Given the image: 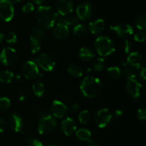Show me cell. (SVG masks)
Masks as SVG:
<instances>
[{"instance_id": "6da1fadb", "label": "cell", "mask_w": 146, "mask_h": 146, "mask_svg": "<svg viewBox=\"0 0 146 146\" xmlns=\"http://www.w3.org/2000/svg\"><path fill=\"white\" fill-rule=\"evenodd\" d=\"M36 19L38 25L43 29L53 28L56 24L58 14L54 8L50 6H40L36 11Z\"/></svg>"}, {"instance_id": "7a4b0ae2", "label": "cell", "mask_w": 146, "mask_h": 146, "mask_svg": "<svg viewBox=\"0 0 146 146\" xmlns=\"http://www.w3.org/2000/svg\"><path fill=\"white\" fill-rule=\"evenodd\" d=\"M80 89L84 96L88 98H94L102 92L103 84L98 78L86 76L81 81Z\"/></svg>"}, {"instance_id": "3957f363", "label": "cell", "mask_w": 146, "mask_h": 146, "mask_svg": "<svg viewBox=\"0 0 146 146\" xmlns=\"http://www.w3.org/2000/svg\"><path fill=\"white\" fill-rule=\"evenodd\" d=\"M96 51L101 56H108L115 51V45L114 41L107 36H101L96 39Z\"/></svg>"}, {"instance_id": "277c9868", "label": "cell", "mask_w": 146, "mask_h": 146, "mask_svg": "<svg viewBox=\"0 0 146 146\" xmlns=\"http://www.w3.org/2000/svg\"><path fill=\"white\" fill-rule=\"evenodd\" d=\"M57 125V121L50 114L41 117L38 123V132L41 135H46L52 132Z\"/></svg>"}, {"instance_id": "5b68a950", "label": "cell", "mask_w": 146, "mask_h": 146, "mask_svg": "<svg viewBox=\"0 0 146 146\" xmlns=\"http://www.w3.org/2000/svg\"><path fill=\"white\" fill-rule=\"evenodd\" d=\"M14 9L10 0H0V20L5 22L10 21L14 17Z\"/></svg>"}, {"instance_id": "8992f818", "label": "cell", "mask_w": 146, "mask_h": 146, "mask_svg": "<svg viewBox=\"0 0 146 146\" xmlns=\"http://www.w3.org/2000/svg\"><path fill=\"white\" fill-rule=\"evenodd\" d=\"M112 117V114L108 108H101L97 111L94 121L98 128H104L110 123Z\"/></svg>"}, {"instance_id": "52a82bcc", "label": "cell", "mask_w": 146, "mask_h": 146, "mask_svg": "<svg viewBox=\"0 0 146 146\" xmlns=\"http://www.w3.org/2000/svg\"><path fill=\"white\" fill-rule=\"evenodd\" d=\"M36 64L37 66L45 71H51L55 68V61L50 54L44 53L40 54L36 58Z\"/></svg>"}, {"instance_id": "ba28073f", "label": "cell", "mask_w": 146, "mask_h": 146, "mask_svg": "<svg viewBox=\"0 0 146 146\" xmlns=\"http://www.w3.org/2000/svg\"><path fill=\"white\" fill-rule=\"evenodd\" d=\"M18 54L17 51L11 47H6L3 48L0 54V61L4 65H13L17 61Z\"/></svg>"}, {"instance_id": "9c48e42d", "label": "cell", "mask_w": 146, "mask_h": 146, "mask_svg": "<svg viewBox=\"0 0 146 146\" xmlns=\"http://www.w3.org/2000/svg\"><path fill=\"white\" fill-rule=\"evenodd\" d=\"M21 71L24 78L29 80L36 78L39 74L38 66L33 61H27L25 62L23 65Z\"/></svg>"}, {"instance_id": "30bf717a", "label": "cell", "mask_w": 146, "mask_h": 146, "mask_svg": "<svg viewBox=\"0 0 146 146\" xmlns=\"http://www.w3.org/2000/svg\"><path fill=\"white\" fill-rule=\"evenodd\" d=\"M110 29L113 31L118 36L123 38H127L133 35V29L131 25L128 24L121 23L117 25L110 27Z\"/></svg>"}, {"instance_id": "8fae6325", "label": "cell", "mask_w": 146, "mask_h": 146, "mask_svg": "<svg viewBox=\"0 0 146 146\" xmlns=\"http://www.w3.org/2000/svg\"><path fill=\"white\" fill-rule=\"evenodd\" d=\"M76 11L78 19H81V21H86L92 16L93 6L90 2L82 3L76 7Z\"/></svg>"}, {"instance_id": "7c38bea8", "label": "cell", "mask_w": 146, "mask_h": 146, "mask_svg": "<svg viewBox=\"0 0 146 146\" xmlns=\"http://www.w3.org/2000/svg\"><path fill=\"white\" fill-rule=\"evenodd\" d=\"M56 11L61 16H65L73 12L74 8V1L72 0H56Z\"/></svg>"}, {"instance_id": "4fadbf2b", "label": "cell", "mask_w": 146, "mask_h": 146, "mask_svg": "<svg viewBox=\"0 0 146 146\" xmlns=\"http://www.w3.org/2000/svg\"><path fill=\"white\" fill-rule=\"evenodd\" d=\"M142 84L136 79H128L126 84V90L131 97L133 98H139L141 96L142 91Z\"/></svg>"}, {"instance_id": "5bb4252c", "label": "cell", "mask_w": 146, "mask_h": 146, "mask_svg": "<svg viewBox=\"0 0 146 146\" xmlns=\"http://www.w3.org/2000/svg\"><path fill=\"white\" fill-rule=\"evenodd\" d=\"M51 109L53 116L58 118H64L68 113V108L66 106V105L58 100L53 101Z\"/></svg>"}, {"instance_id": "9a60e30c", "label": "cell", "mask_w": 146, "mask_h": 146, "mask_svg": "<svg viewBox=\"0 0 146 146\" xmlns=\"http://www.w3.org/2000/svg\"><path fill=\"white\" fill-rule=\"evenodd\" d=\"M9 125L10 128L17 133H24V123L21 115L13 113L9 117Z\"/></svg>"}, {"instance_id": "2e32d148", "label": "cell", "mask_w": 146, "mask_h": 146, "mask_svg": "<svg viewBox=\"0 0 146 146\" xmlns=\"http://www.w3.org/2000/svg\"><path fill=\"white\" fill-rule=\"evenodd\" d=\"M143 56L139 52L133 51L128 54L126 61H124V63H122V66L129 64V65L135 67V68H140L143 66Z\"/></svg>"}, {"instance_id": "e0dca14e", "label": "cell", "mask_w": 146, "mask_h": 146, "mask_svg": "<svg viewBox=\"0 0 146 146\" xmlns=\"http://www.w3.org/2000/svg\"><path fill=\"white\" fill-rule=\"evenodd\" d=\"M61 129L64 135L66 136H71L76 131V123L72 118L67 117L61 121Z\"/></svg>"}, {"instance_id": "ac0fdd59", "label": "cell", "mask_w": 146, "mask_h": 146, "mask_svg": "<svg viewBox=\"0 0 146 146\" xmlns=\"http://www.w3.org/2000/svg\"><path fill=\"white\" fill-rule=\"evenodd\" d=\"M52 31L54 36L60 40H64L68 38L70 34L68 27L60 23H56L54 26Z\"/></svg>"}, {"instance_id": "d6986e66", "label": "cell", "mask_w": 146, "mask_h": 146, "mask_svg": "<svg viewBox=\"0 0 146 146\" xmlns=\"http://www.w3.org/2000/svg\"><path fill=\"white\" fill-rule=\"evenodd\" d=\"M105 29V21L103 19H98L93 21L88 24V29L90 32L94 35H97L103 32Z\"/></svg>"}, {"instance_id": "ffe728a7", "label": "cell", "mask_w": 146, "mask_h": 146, "mask_svg": "<svg viewBox=\"0 0 146 146\" xmlns=\"http://www.w3.org/2000/svg\"><path fill=\"white\" fill-rule=\"evenodd\" d=\"M78 19L76 15L74 14H67L65 16H58V20H57L56 23H60V24H63L64 25L67 26H74L78 24Z\"/></svg>"}, {"instance_id": "44dd1931", "label": "cell", "mask_w": 146, "mask_h": 146, "mask_svg": "<svg viewBox=\"0 0 146 146\" xmlns=\"http://www.w3.org/2000/svg\"><path fill=\"white\" fill-rule=\"evenodd\" d=\"M78 56L82 61H91L95 57V53L91 48L88 47H82L78 51Z\"/></svg>"}, {"instance_id": "7402d4cb", "label": "cell", "mask_w": 146, "mask_h": 146, "mask_svg": "<svg viewBox=\"0 0 146 146\" xmlns=\"http://www.w3.org/2000/svg\"><path fill=\"white\" fill-rule=\"evenodd\" d=\"M76 136L79 141L88 142V141L91 140L92 134L91 131L87 128H80L76 131Z\"/></svg>"}, {"instance_id": "603a6c76", "label": "cell", "mask_w": 146, "mask_h": 146, "mask_svg": "<svg viewBox=\"0 0 146 146\" xmlns=\"http://www.w3.org/2000/svg\"><path fill=\"white\" fill-rule=\"evenodd\" d=\"M67 71L74 78H81L84 75V70L80 66L76 64H71L68 67Z\"/></svg>"}, {"instance_id": "cb8c5ba5", "label": "cell", "mask_w": 146, "mask_h": 146, "mask_svg": "<svg viewBox=\"0 0 146 146\" xmlns=\"http://www.w3.org/2000/svg\"><path fill=\"white\" fill-rule=\"evenodd\" d=\"M14 78V74L12 71L4 70L0 71V83L4 84H9Z\"/></svg>"}, {"instance_id": "d4e9b609", "label": "cell", "mask_w": 146, "mask_h": 146, "mask_svg": "<svg viewBox=\"0 0 146 146\" xmlns=\"http://www.w3.org/2000/svg\"><path fill=\"white\" fill-rule=\"evenodd\" d=\"M32 91L34 95L38 97H41L45 92V86L41 81H36L32 85Z\"/></svg>"}, {"instance_id": "484cf974", "label": "cell", "mask_w": 146, "mask_h": 146, "mask_svg": "<svg viewBox=\"0 0 146 146\" xmlns=\"http://www.w3.org/2000/svg\"><path fill=\"white\" fill-rule=\"evenodd\" d=\"M29 43L30 48H31V51L33 54H37L41 50V42L40 40L36 39L32 36H30Z\"/></svg>"}, {"instance_id": "4316f807", "label": "cell", "mask_w": 146, "mask_h": 146, "mask_svg": "<svg viewBox=\"0 0 146 146\" xmlns=\"http://www.w3.org/2000/svg\"><path fill=\"white\" fill-rule=\"evenodd\" d=\"M106 72L108 76L112 79H117V78H120L121 74H122L121 68L115 66L108 67L106 70Z\"/></svg>"}, {"instance_id": "83f0119b", "label": "cell", "mask_w": 146, "mask_h": 146, "mask_svg": "<svg viewBox=\"0 0 146 146\" xmlns=\"http://www.w3.org/2000/svg\"><path fill=\"white\" fill-rule=\"evenodd\" d=\"M123 66L125 67L123 70V72L125 76L128 79L135 78V77H136V68L135 67L129 65V64H125Z\"/></svg>"}, {"instance_id": "f1b7e54d", "label": "cell", "mask_w": 146, "mask_h": 146, "mask_svg": "<svg viewBox=\"0 0 146 146\" xmlns=\"http://www.w3.org/2000/svg\"><path fill=\"white\" fill-rule=\"evenodd\" d=\"M105 68V60L102 57H98L93 63V68L96 72H101Z\"/></svg>"}, {"instance_id": "f546056e", "label": "cell", "mask_w": 146, "mask_h": 146, "mask_svg": "<svg viewBox=\"0 0 146 146\" xmlns=\"http://www.w3.org/2000/svg\"><path fill=\"white\" fill-rule=\"evenodd\" d=\"M30 36H32L41 41L45 36V31H44V29H43L40 27H35L33 28Z\"/></svg>"}, {"instance_id": "4dcf8cb0", "label": "cell", "mask_w": 146, "mask_h": 146, "mask_svg": "<svg viewBox=\"0 0 146 146\" xmlns=\"http://www.w3.org/2000/svg\"><path fill=\"white\" fill-rule=\"evenodd\" d=\"M135 24L138 29L141 31H145L146 29V17L145 14L138 16L135 19Z\"/></svg>"}, {"instance_id": "1f68e13d", "label": "cell", "mask_w": 146, "mask_h": 146, "mask_svg": "<svg viewBox=\"0 0 146 146\" xmlns=\"http://www.w3.org/2000/svg\"><path fill=\"white\" fill-rule=\"evenodd\" d=\"M87 32L86 28L84 25L81 24H77L73 29V34L76 36H82Z\"/></svg>"}, {"instance_id": "d6a6232c", "label": "cell", "mask_w": 146, "mask_h": 146, "mask_svg": "<svg viewBox=\"0 0 146 146\" xmlns=\"http://www.w3.org/2000/svg\"><path fill=\"white\" fill-rule=\"evenodd\" d=\"M90 120V114L89 111L88 110H84L82 111L78 114V121L83 125H86L88 123Z\"/></svg>"}, {"instance_id": "836d02e7", "label": "cell", "mask_w": 146, "mask_h": 146, "mask_svg": "<svg viewBox=\"0 0 146 146\" xmlns=\"http://www.w3.org/2000/svg\"><path fill=\"white\" fill-rule=\"evenodd\" d=\"M11 106V101L7 97H0V111H6Z\"/></svg>"}, {"instance_id": "e575fe53", "label": "cell", "mask_w": 146, "mask_h": 146, "mask_svg": "<svg viewBox=\"0 0 146 146\" xmlns=\"http://www.w3.org/2000/svg\"><path fill=\"white\" fill-rule=\"evenodd\" d=\"M5 41L7 44H15L17 41V36L13 31H10L7 34Z\"/></svg>"}, {"instance_id": "d590c367", "label": "cell", "mask_w": 146, "mask_h": 146, "mask_svg": "<svg viewBox=\"0 0 146 146\" xmlns=\"http://www.w3.org/2000/svg\"><path fill=\"white\" fill-rule=\"evenodd\" d=\"M122 49L123 51L125 54H129L132 51V44L131 41L128 39H125L123 42L122 44Z\"/></svg>"}, {"instance_id": "8d00e7d4", "label": "cell", "mask_w": 146, "mask_h": 146, "mask_svg": "<svg viewBox=\"0 0 146 146\" xmlns=\"http://www.w3.org/2000/svg\"><path fill=\"white\" fill-rule=\"evenodd\" d=\"M145 33L143 32L142 31H139L138 32L135 33L133 36V38L135 41L139 43H142L145 40Z\"/></svg>"}, {"instance_id": "74e56055", "label": "cell", "mask_w": 146, "mask_h": 146, "mask_svg": "<svg viewBox=\"0 0 146 146\" xmlns=\"http://www.w3.org/2000/svg\"><path fill=\"white\" fill-rule=\"evenodd\" d=\"M27 146H43L42 143L36 138H27L26 140Z\"/></svg>"}, {"instance_id": "f35d334b", "label": "cell", "mask_w": 146, "mask_h": 146, "mask_svg": "<svg viewBox=\"0 0 146 146\" xmlns=\"http://www.w3.org/2000/svg\"><path fill=\"white\" fill-rule=\"evenodd\" d=\"M22 11L24 14H31L34 10V6L32 3L27 2L22 7Z\"/></svg>"}, {"instance_id": "ab89813d", "label": "cell", "mask_w": 146, "mask_h": 146, "mask_svg": "<svg viewBox=\"0 0 146 146\" xmlns=\"http://www.w3.org/2000/svg\"><path fill=\"white\" fill-rule=\"evenodd\" d=\"M136 116L141 121H145L146 119V110L145 108H140L136 113Z\"/></svg>"}, {"instance_id": "60d3db41", "label": "cell", "mask_w": 146, "mask_h": 146, "mask_svg": "<svg viewBox=\"0 0 146 146\" xmlns=\"http://www.w3.org/2000/svg\"><path fill=\"white\" fill-rule=\"evenodd\" d=\"M7 128V123L2 117H0V133H3Z\"/></svg>"}, {"instance_id": "b9f144b4", "label": "cell", "mask_w": 146, "mask_h": 146, "mask_svg": "<svg viewBox=\"0 0 146 146\" xmlns=\"http://www.w3.org/2000/svg\"><path fill=\"white\" fill-rule=\"evenodd\" d=\"M79 109H80V106L78 105V104H73L71 106V107H70V111H71V112H74V113L77 112Z\"/></svg>"}, {"instance_id": "7bdbcfd3", "label": "cell", "mask_w": 146, "mask_h": 146, "mask_svg": "<svg viewBox=\"0 0 146 146\" xmlns=\"http://www.w3.org/2000/svg\"><path fill=\"white\" fill-rule=\"evenodd\" d=\"M140 76L143 80H145L146 78V70L144 66H142L141 68V71H140Z\"/></svg>"}, {"instance_id": "ee69618b", "label": "cell", "mask_w": 146, "mask_h": 146, "mask_svg": "<svg viewBox=\"0 0 146 146\" xmlns=\"http://www.w3.org/2000/svg\"><path fill=\"white\" fill-rule=\"evenodd\" d=\"M123 114V113L122 111H121V110H116L115 111V113H114V117L115 118H120L121 117H122Z\"/></svg>"}, {"instance_id": "f6af8a7d", "label": "cell", "mask_w": 146, "mask_h": 146, "mask_svg": "<svg viewBox=\"0 0 146 146\" xmlns=\"http://www.w3.org/2000/svg\"><path fill=\"white\" fill-rule=\"evenodd\" d=\"M18 98H19V101H24V100H25L26 97H25V95H24V94L23 93V91H20L19 92Z\"/></svg>"}, {"instance_id": "bcb514c9", "label": "cell", "mask_w": 146, "mask_h": 146, "mask_svg": "<svg viewBox=\"0 0 146 146\" xmlns=\"http://www.w3.org/2000/svg\"><path fill=\"white\" fill-rule=\"evenodd\" d=\"M87 143H88V146H98L97 143L96 142V141H93L92 139L90 140V141H88Z\"/></svg>"}, {"instance_id": "7dc6e473", "label": "cell", "mask_w": 146, "mask_h": 146, "mask_svg": "<svg viewBox=\"0 0 146 146\" xmlns=\"http://www.w3.org/2000/svg\"><path fill=\"white\" fill-rule=\"evenodd\" d=\"M33 1H34V3H35L36 4H38V5H40V4H42L43 2H44L45 0H32Z\"/></svg>"}, {"instance_id": "c3c4849f", "label": "cell", "mask_w": 146, "mask_h": 146, "mask_svg": "<svg viewBox=\"0 0 146 146\" xmlns=\"http://www.w3.org/2000/svg\"><path fill=\"white\" fill-rule=\"evenodd\" d=\"M4 34H3L2 32H1V31H0V44H1V41H3V39H4Z\"/></svg>"}, {"instance_id": "681fc988", "label": "cell", "mask_w": 146, "mask_h": 146, "mask_svg": "<svg viewBox=\"0 0 146 146\" xmlns=\"http://www.w3.org/2000/svg\"><path fill=\"white\" fill-rule=\"evenodd\" d=\"M15 79L16 81H20V80H21V76H16Z\"/></svg>"}, {"instance_id": "f907efd6", "label": "cell", "mask_w": 146, "mask_h": 146, "mask_svg": "<svg viewBox=\"0 0 146 146\" xmlns=\"http://www.w3.org/2000/svg\"><path fill=\"white\" fill-rule=\"evenodd\" d=\"M14 1H15L16 3H19V2H21V1H22L23 0H14Z\"/></svg>"}, {"instance_id": "816d5d0a", "label": "cell", "mask_w": 146, "mask_h": 146, "mask_svg": "<svg viewBox=\"0 0 146 146\" xmlns=\"http://www.w3.org/2000/svg\"><path fill=\"white\" fill-rule=\"evenodd\" d=\"M49 146H58V145H55V144H53V145H49Z\"/></svg>"}]
</instances>
